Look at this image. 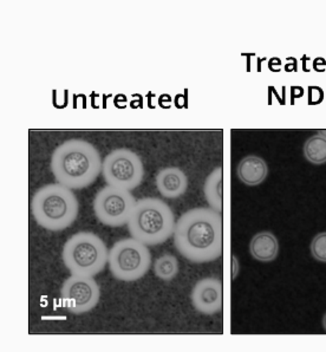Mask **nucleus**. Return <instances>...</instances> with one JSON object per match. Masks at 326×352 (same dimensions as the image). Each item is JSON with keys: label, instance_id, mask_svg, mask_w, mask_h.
<instances>
[{"label": "nucleus", "instance_id": "nucleus-12", "mask_svg": "<svg viewBox=\"0 0 326 352\" xmlns=\"http://www.w3.org/2000/svg\"><path fill=\"white\" fill-rule=\"evenodd\" d=\"M268 168L265 160L259 156H245L237 168L239 179L247 186H258L268 176Z\"/></svg>", "mask_w": 326, "mask_h": 352}, {"label": "nucleus", "instance_id": "nucleus-14", "mask_svg": "<svg viewBox=\"0 0 326 352\" xmlns=\"http://www.w3.org/2000/svg\"><path fill=\"white\" fill-rule=\"evenodd\" d=\"M204 193L210 208L222 212V168L217 167L205 181Z\"/></svg>", "mask_w": 326, "mask_h": 352}, {"label": "nucleus", "instance_id": "nucleus-16", "mask_svg": "<svg viewBox=\"0 0 326 352\" xmlns=\"http://www.w3.org/2000/svg\"><path fill=\"white\" fill-rule=\"evenodd\" d=\"M154 273L161 280L171 281L179 273V263L175 256L171 254L162 256L155 261Z\"/></svg>", "mask_w": 326, "mask_h": 352}, {"label": "nucleus", "instance_id": "nucleus-10", "mask_svg": "<svg viewBox=\"0 0 326 352\" xmlns=\"http://www.w3.org/2000/svg\"><path fill=\"white\" fill-rule=\"evenodd\" d=\"M195 310L204 315H214L222 309V283L217 278H204L197 281L191 294Z\"/></svg>", "mask_w": 326, "mask_h": 352}, {"label": "nucleus", "instance_id": "nucleus-9", "mask_svg": "<svg viewBox=\"0 0 326 352\" xmlns=\"http://www.w3.org/2000/svg\"><path fill=\"white\" fill-rule=\"evenodd\" d=\"M63 306L75 315L95 309L100 302V289L91 277L72 276L64 281L61 289Z\"/></svg>", "mask_w": 326, "mask_h": 352}, {"label": "nucleus", "instance_id": "nucleus-19", "mask_svg": "<svg viewBox=\"0 0 326 352\" xmlns=\"http://www.w3.org/2000/svg\"><path fill=\"white\" fill-rule=\"evenodd\" d=\"M323 327H324V330L326 331V314L323 317Z\"/></svg>", "mask_w": 326, "mask_h": 352}, {"label": "nucleus", "instance_id": "nucleus-4", "mask_svg": "<svg viewBox=\"0 0 326 352\" xmlns=\"http://www.w3.org/2000/svg\"><path fill=\"white\" fill-rule=\"evenodd\" d=\"M175 230V219L171 207L160 199L144 197L136 201L128 221L131 238L146 246H156L167 241Z\"/></svg>", "mask_w": 326, "mask_h": 352}, {"label": "nucleus", "instance_id": "nucleus-6", "mask_svg": "<svg viewBox=\"0 0 326 352\" xmlns=\"http://www.w3.org/2000/svg\"><path fill=\"white\" fill-rule=\"evenodd\" d=\"M108 263L110 272L118 280H138L151 269V252L134 238L122 239L109 251Z\"/></svg>", "mask_w": 326, "mask_h": 352}, {"label": "nucleus", "instance_id": "nucleus-13", "mask_svg": "<svg viewBox=\"0 0 326 352\" xmlns=\"http://www.w3.org/2000/svg\"><path fill=\"white\" fill-rule=\"evenodd\" d=\"M252 256L261 263H270L276 259L279 252V243L272 232L257 233L250 243Z\"/></svg>", "mask_w": 326, "mask_h": 352}, {"label": "nucleus", "instance_id": "nucleus-3", "mask_svg": "<svg viewBox=\"0 0 326 352\" xmlns=\"http://www.w3.org/2000/svg\"><path fill=\"white\" fill-rule=\"evenodd\" d=\"M78 200L72 189L51 184L38 189L31 200V212L39 226L49 231H63L75 223Z\"/></svg>", "mask_w": 326, "mask_h": 352}, {"label": "nucleus", "instance_id": "nucleus-1", "mask_svg": "<svg viewBox=\"0 0 326 352\" xmlns=\"http://www.w3.org/2000/svg\"><path fill=\"white\" fill-rule=\"evenodd\" d=\"M174 246L181 256L195 264L220 258L222 253V215L220 212L197 207L182 214L176 221Z\"/></svg>", "mask_w": 326, "mask_h": 352}, {"label": "nucleus", "instance_id": "nucleus-18", "mask_svg": "<svg viewBox=\"0 0 326 352\" xmlns=\"http://www.w3.org/2000/svg\"><path fill=\"white\" fill-rule=\"evenodd\" d=\"M239 272V261L237 259V256H232V274H230V278H232V280H235L237 276H238Z\"/></svg>", "mask_w": 326, "mask_h": 352}, {"label": "nucleus", "instance_id": "nucleus-5", "mask_svg": "<svg viewBox=\"0 0 326 352\" xmlns=\"http://www.w3.org/2000/svg\"><path fill=\"white\" fill-rule=\"evenodd\" d=\"M62 259L72 276L94 278L105 270L109 252L100 236L91 232H80L64 245Z\"/></svg>", "mask_w": 326, "mask_h": 352}, {"label": "nucleus", "instance_id": "nucleus-8", "mask_svg": "<svg viewBox=\"0 0 326 352\" xmlns=\"http://www.w3.org/2000/svg\"><path fill=\"white\" fill-rule=\"evenodd\" d=\"M135 205L136 201L130 190L107 186L97 193L94 200V210L100 223L109 227H121L129 221Z\"/></svg>", "mask_w": 326, "mask_h": 352}, {"label": "nucleus", "instance_id": "nucleus-7", "mask_svg": "<svg viewBox=\"0 0 326 352\" xmlns=\"http://www.w3.org/2000/svg\"><path fill=\"white\" fill-rule=\"evenodd\" d=\"M102 173L108 186L133 190L142 182L144 168L138 154L120 148L107 155L102 164Z\"/></svg>", "mask_w": 326, "mask_h": 352}, {"label": "nucleus", "instance_id": "nucleus-15", "mask_svg": "<svg viewBox=\"0 0 326 352\" xmlns=\"http://www.w3.org/2000/svg\"><path fill=\"white\" fill-rule=\"evenodd\" d=\"M304 156L305 159L314 164H322L326 162V136L317 133L306 140L304 144Z\"/></svg>", "mask_w": 326, "mask_h": 352}, {"label": "nucleus", "instance_id": "nucleus-2", "mask_svg": "<svg viewBox=\"0 0 326 352\" xmlns=\"http://www.w3.org/2000/svg\"><path fill=\"white\" fill-rule=\"evenodd\" d=\"M102 164L100 153L94 144L74 139L54 149L50 166L58 184L70 189H82L95 182Z\"/></svg>", "mask_w": 326, "mask_h": 352}, {"label": "nucleus", "instance_id": "nucleus-11", "mask_svg": "<svg viewBox=\"0 0 326 352\" xmlns=\"http://www.w3.org/2000/svg\"><path fill=\"white\" fill-rule=\"evenodd\" d=\"M156 186L163 197L176 199L187 190L188 179L180 168L167 167L157 173Z\"/></svg>", "mask_w": 326, "mask_h": 352}, {"label": "nucleus", "instance_id": "nucleus-17", "mask_svg": "<svg viewBox=\"0 0 326 352\" xmlns=\"http://www.w3.org/2000/svg\"><path fill=\"white\" fill-rule=\"evenodd\" d=\"M309 250L314 259L320 263H326V232L319 233L314 236L311 241Z\"/></svg>", "mask_w": 326, "mask_h": 352}]
</instances>
